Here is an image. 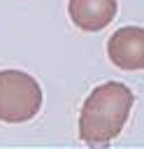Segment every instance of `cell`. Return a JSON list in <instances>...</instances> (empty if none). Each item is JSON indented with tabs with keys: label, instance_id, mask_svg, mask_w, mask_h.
Instances as JSON below:
<instances>
[{
	"label": "cell",
	"instance_id": "2",
	"mask_svg": "<svg viewBox=\"0 0 144 149\" xmlns=\"http://www.w3.org/2000/svg\"><path fill=\"white\" fill-rule=\"evenodd\" d=\"M42 107L39 84L21 70H0V121H30Z\"/></svg>",
	"mask_w": 144,
	"mask_h": 149
},
{
	"label": "cell",
	"instance_id": "4",
	"mask_svg": "<svg viewBox=\"0 0 144 149\" xmlns=\"http://www.w3.org/2000/svg\"><path fill=\"white\" fill-rule=\"evenodd\" d=\"M116 0H70L67 12L77 28L86 33H98L107 28L116 16Z\"/></svg>",
	"mask_w": 144,
	"mask_h": 149
},
{
	"label": "cell",
	"instance_id": "3",
	"mask_svg": "<svg viewBox=\"0 0 144 149\" xmlns=\"http://www.w3.org/2000/svg\"><path fill=\"white\" fill-rule=\"evenodd\" d=\"M109 61L121 70H144V28L123 26L107 42Z\"/></svg>",
	"mask_w": 144,
	"mask_h": 149
},
{
	"label": "cell",
	"instance_id": "1",
	"mask_svg": "<svg viewBox=\"0 0 144 149\" xmlns=\"http://www.w3.org/2000/svg\"><path fill=\"white\" fill-rule=\"evenodd\" d=\"M135 93L121 81H105L95 86L84 100L79 114V137L88 147L109 144L125 126Z\"/></svg>",
	"mask_w": 144,
	"mask_h": 149
}]
</instances>
